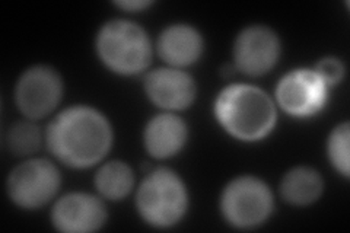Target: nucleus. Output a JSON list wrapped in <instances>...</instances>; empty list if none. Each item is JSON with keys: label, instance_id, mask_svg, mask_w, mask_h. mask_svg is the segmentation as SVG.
I'll return each instance as SVG.
<instances>
[{"label": "nucleus", "instance_id": "nucleus-1", "mask_svg": "<svg viewBox=\"0 0 350 233\" xmlns=\"http://www.w3.org/2000/svg\"><path fill=\"white\" fill-rule=\"evenodd\" d=\"M46 140L54 158L70 168L85 169L107 156L113 144V128L98 109L76 105L51 120Z\"/></svg>", "mask_w": 350, "mask_h": 233}, {"label": "nucleus", "instance_id": "nucleus-2", "mask_svg": "<svg viewBox=\"0 0 350 233\" xmlns=\"http://www.w3.org/2000/svg\"><path fill=\"white\" fill-rule=\"evenodd\" d=\"M215 115L229 135L243 141L265 139L278 121L276 105L257 86L229 85L219 92Z\"/></svg>", "mask_w": 350, "mask_h": 233}, {"label": "nucleus", "instance_id": "nucleus-3", "mask_svg": "<svg viewBox=\"0 0 350 233\" xmlns=\"http://www.w3.org/2000/svg\"><path fill=\"white\" fill-rule=\"evenodd\" d=\"M98 57L109 70L123 76L139 74L152 61V42L146 31L126 19L103 25L95 40Z\"/></svg>", "mask_w": 350, "mask_h": 233}, {"label": "nucleus", "instance_id": "nucleus-4", "mask_svg": "<svg viewBox=\"0 0 350 233\" xmlns=\"http://www.w3.org/2000/svg\"><path fill=\"white\" fill-rule=\"evenodd\" d=\"M140 217L153 228H171L184 217L189 207V193L177 172L168 168L150 171L136 193Z\"/></svg>", "mask_w": 350, "mask_h": 233}, {"label": "nucleus", "instance_id": "nucleus-5", "mask_svg": "<svg viewBox=\"0 0 350 233\" xmlns=\"http://www.w3.org/2000/svg\"><path fill=\"white\" fill-rule=\"evenodd\" d=\"M273 206L275 202L269 185L251 175L232 180L221 197L225 220L238 229H253L265 223L273 212Z\"/></svg>", "mask_w": 350, "mask_h": 233}, {"label": "nucleus", "instance_id": "nucleus-6", "mask_svg": "<svg viewBox=\"0 0 350 233\" xmlns=\"http://www.w3.org/2000/svg\"><path fill=\"white\" fill-rule=\"evenodd\" d=\"M62 176L56 165L47 159H29L18 165L8 178V195L27 210L40 208L56 197Z\"/></svg>", "mask_w": 350, "mask_h": 233}, {"label": "nucleus", "instance_id": "nucleus-7", "mask_svg": "<svg viewBox=\"0 0 350 233\" xmlns=\"http://www.w3.org/2000/svg\"><path fill=\"white\" fill-rule=\"evenodd\" d=\"M63 81L49 66H34L21 74L15 87V101L28 120L50 115L62 101Z\"/></svg>", "mask_w": 350, "mask_h": 233}, {"label": "nucleus", "instance_id": "nucleus-8", "mask_svg": "<svg viewBox=\"0 0 350 233\" xmlns=\"http://www.w3.org/2000/svg\"><path fill=\"white\" fill-rule=\"evenodd\" d=\"M328 86L311 69H297L284 74L276 86V102L292 117H311L324 108Z\"/></svg>", "mask_w": 350, "mask_h": 233}, {"label": "nucleus", "instance_id": "nucleus-9", "mask_svg": "<svg viewBox=\"0 0 350 233\" xmlns=\"http://www.w3.org/2000/svg\"><path fill=\"white\" fill-rule=\"evenodd\" d=\"M280 57V40L265 25H251L239 32L234 42L235 69L247 76H262Z\"/></svg>", "mask_w": 350, "mask_h": 233}, {"label": "nucleus", "instance_id": "nucleus-10", "mask_svg": "<svg viewBox=\"0 0 350 233\" xmlns=\"http://www.w3.org/2000/svg\"><path fill=\"white\" fill-rule=\"evenodd\" d=\"M107 221V208L100 198L70 193L59 198L51 210V223L59 232L86 233L100 230Z\"/></svg>", "mask_w": 350, "mask_h": 233}, {"label": "nucleus", "instance_id": "nucleus-11", "mask_svg": "<svg viewBox=\"0 0 350 233\" xmlns=\"http://www.w3.org/2000/svg\"><path fill=\"white\" fill-rule=\"evenodd\" d=\"M144 85L150 101L168 111L189 108L197 95L193 77L177 68H159L149 72Z\"/></svg>", "mask_w": 350, "mask_h": 233}, {"label": "nucleus", "instance_id": "nucleus-12", "mask_svg": "<svg viewBox=\"0 0 350 233\" xmlns=\"http://www.w3.org/2000/svg\"><path fill=\"white\" fill-rule=\"evenodd\" d=\"M187 137V124L171 113L150 118L144 131L145 148L155 159H168L177 154L185 146Z\"/></svg>", "mask_w": 350, "mask_h": 233}, {"label": "nucleus", "instance_id": "nucleus-13", "mask_svg": "<svg viewBox=\"0 0 350 233\" xmlns=\"http://www.w3.org/2000/svg\"><path fill=\"white\" fill-rule=\"evenodd\" d=\"M204 49L203 37L187 24H174L161 32L158 53L171 68H185L200 59Z\"/></svg>", "mask_w": 350, "mask_h": 233}, {"label": "nucleus", "instance_id": "nucleus-14", "mask_svg": "<svg viewBox=\"0 0 350 233\" xmlns=\"http://www.w3.org/2000/svg\"><path fill=\"white\" fill-rule=\"evenodd\" d=\"M321 175L308 166H297L283 176L280 194L283 200L293 206H308L323 194Z\"/></svg>", "mask_w": 350, "mask_h": 233}, {"label": "nucleus", "instance_id": "nucleus-15", "mask_svg": "<svg viewBox=\"0 0 350 233\" xmlns=\"http://www.w3.org/2000/svg\"><path fill=\"white\" fill-rule=\"evenodd\" d=\"M94 182L103 198L116 202L129 195L135 185V174L126 162L111 161L96 171Z\"/></svg>", "mask_w": 350, "mask_h": 233}, {"label": "nucleus", "instance_id": "nucleus-16", "mask_svg": "<svg viewBox=\"0 0 350 233\" xmlns=\"http://www.w3.org/2000/svg\"><path fill=\"white\" fill-rule=\"evenodd\" d=\"M42 136L40 128L31 121H19L9 128L6 144L16 156H28L41 146Z\"/></svg>", "mask_w": 350, "mask_h": 233}, {"label": "nucleus", "instance_id": "nucleus-17", "mask_svg": "<svg viewBox=\"0 0 350 233\" xmlns=\"http://www.w3.org/2000/svg\"><path fill=\"white\" fill-rule=\"evenodd\" d=\"M327 153L332 165L343 176H349V123L338 124L328 137Z\"/></svg>", "mask_w": 350, "mask_h": 233}, {"label": "nucleus", "instance_id": "nucleus-18", "mask_svg": "<svg viewBox=\"0 0 350 233\" xmlns=\"http://www.w3.org/2000/svg\"><path fill=\"white\" fill-rule=\"evenodd\" d=\"M315 73L321 77V81L332 87L340 83L345 76V66L337 57H324L315 66Z\"/></svg>", "mask_w": 350, "mask_h": 233}, {"label": "nucleus", "instance_id": "nucleus-19", "mask_svg": "<svg viewBox=\"0 0 350 233\" xmlns=\"http://www.w3.org/2000/svg\"><path fill=\"white\" fill-rule=\"evenodd\" d=\"M114 5L123 10H129V12H139V10H145L152 6V2L149 0H122V2H116Z\"/></svg>", "mask_w": 350, "mask_h": 233}]
</instances>
